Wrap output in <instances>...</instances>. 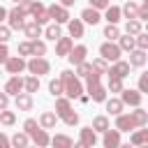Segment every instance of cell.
<instances>
[{"label":"cell","instance_id":"16","mask_svg":"<svg viewBox=\"0 0 148 148\" xmlns=\"http://www.w3.org/2000/svg\"><path fill=\"white\" fill-rule=\"evenodd\" d=\"M81 18H83V23H88V25H97V23L102 21V14H99V9H95V7H86V9L81 12Z\"/></svg>","mask_w":148,"mask_h":148},{"label":"cell","instance_id":"54","mask_svg":"<svg viewBox=\"0 0 148 148\" xmlns=\"http://www.w3.org/2000/svg\"><path fill=\"white\" fill-rule=\"evenodd\" d=\"M146 32H148V21H146Z\"/></svg>","mask_w":148,"mask_h":148},{"label":"cell","instance_id":"43","mask_svg":"<svg viewBox=\"0 0 148 148\" xmlns=\"http://www.w3.org/2000/svg\"><path fill=\"white\" fill-rule=\"evenodd\" d=\"M136 49L148 51V32H139L136 35Z\"/></svg>","mask_w":148,"mask_h":148},{"label":"cell","instance_id":"36","mask_svg":"<svg viewBox=\"0 0 148 148\" xmlns=\"http://www.w3.org/2000/svg\"><path fill=\"white\" fill-rule=\"evenodd\" d=\"M106 62H109V60L99 56V58H95V60H92V69H95V72H99V74H109V65H106Z\"/></svg>","mask_w":148,"mask_h":148},{"label":"cell","instance_id":"9","mask_svg":"<svg viewBox=\"0 0 148 148\" xmlns=\"http://www.w3.org/2000/svg\"><path fill=\"white\" fill-rule=\"evenodd\" d=\"M120 99L125 102V106H141V90H132V88H123Z\"/></svg>","mask_w":148,"mask_h":148},{"label":"cell","instance_id":"44","mask_svg":"<svg viewBox=\"0 0 148 148\" xmlns=\"http://www.w3.org/2000/svg\"><path fill=\"white\" fill-rule=\"evenodd\" d=\"M9 37H12V28L0 23V42H9Z\"/></svg>","mask_w":148,"mask_h":148},{"label":"cell","instance_id":"2","mask_svg":"<svg viewBox=\"0 0 148 148\" xmlns=\"http://www.w3.org/2000/svg\"><path fill=\"white\" fill-rule=\"evenodd\" d=\"M56 113L60 116V120L65 123V125H69V127H74V125H79V113L72 109V102H69V97H56Z\"/></svg>","mask_w":148,"mask_h":148},{"label":"cell","instance_id":"28","mask_svg":"<svg viewBox=\"0 0 148 148\" xmlns=\"http://www.w3.org/2000/svg\"><path fill=\"white\" fill-rule=\"evenodd\" d=\"M49 92H51L53 97H60V95H65V83H62V79H60V76L49 81Z\"/></svg>","mask_w":148,"mask_h":148},{"label":"cell","instance_id":"32","mask_svg":"<svg viewBox=\"0 0 148 148\" xmlns=\"http://www.w3.org/2000/svg\"><path fill=\"white\" fill-rule=\"evenodd\" d=\"M23 90L25 92H37L39 90V76L37 74H30L28 79H23Z\"/></svg>","mask_w":148,"mask_h":148},{"label":"cell","instance_id":"53","mask_svg":"<svg viewBox=\"0 0 148 148\" xmlns=\"http://www.w3.org/2000/svg\"><path fill=\"white\" fill-rule=\"evenodd\" d=\"M141 7H143V9H148V0H143V2H141Z\"/></svg>","mask_w":148,"mask_h":148},{"label":"cell","instance_id":"30","mask_svg":"<svg viewBox=\"0 0 148 148\" xmlns=\"http://www.w3.org/2000/svg\"><path fill=\"white\" fill-rule=\"evenodd\" d=\"M51 146H56V148H72L74 141L67 134H56V136H51Z\"/></svg>","mask_w":148,"mask_h":148},{"label":"cell","instance_id":"56","mask_svg":"<svg viewBox=\"0 0 148 148\" xmlns=\"http://www.w3.org/2000/svg\"><path fill=\"white\" fill-rule=\"evenodd\" d=\"M0 76H2V72H0Z\"/></svg>","mask_w":148,"mask_h":148},{"label":"cell","instance_id":"25","mask_svg":"<svg viewBox=\"0 0 148 148\" xmlns=\"http://www.w3.org/2000/svg\"><path fill=\"white\" fill-rule=\"evenodd\" d=\"M130 143H132V146H148V130L136 127V130L132 132V136H130Z\"/></svg>","mask_w":148,"mask_h":148},{"label":"cell","instance_id":"5","mask_svg":"<svg viewBox=\"0 0 148 148\" xmlns=\"http://www.w3.org/2000/svg\"><path fill=\"white\" fill-rule=\"evenodd\" d=\"M97 143V130L90 125V127H81V136H79V141L74 143L76 148H92Z\"/></svg>","mask_w":148,"mask_h":148},{"label":"cell","instance_id":"8","mask_svg":"<svg viewBox=\"0 0 148 148\" xmlns=\"http://www.w3.org/2000/svg\"><path fill=\"white\" fill-rule=\"evenodd\" d=\"M49 9V14H51V21H56V23H67L72 16H69V9L65 7V5H51V7H46Z\"/></svg>","mask_w":148,"mask_h":148},{"label":"cell","instance_id":"34","mask_svg":"<svg viewBox=\"0 0 148 148\" xmlns=\"http://www.w3.org/2000/svg\"><path fill=\"white\" fill-rule=\"evenodd\" d=\"M104 37L111 39V42H116V39L120 37V28H118V23H109V25L104 28Z\"/></svg>","mask_w":148,"mask_h":148},{"label":"cell","instance_id":"35","mask_svg":"<svg viewBox=\"0 0 148 148\" xmlns=\"http://www.w3.org/2000/svg\"><path fill=\"white\" fill-rule=\"evenodd\" d=\"M92 127L104 134V132L109 130V118H106V116H95V118H92Z\"/></svg>","mask_w":148,"mask_h":148},{"label":"cell","instance_id":"13","mask_svg":"<svg viewBox=\"0 0 148 148\" xmlns=\"http://www.w3.org/2000/svg\"><path fill=\"white\" fill-rule=\"evenodd\" d=\"M72 49H74V39H72V37H60V39L56 42V56H58V58H67Z\"/></svg>","mask_w":148,"mask_h":148},{"label":"cell","instance_id":"12","mask_svg":"<svg viewBox=\"0 0 148 148\" xmlns=\"http://www.w3.org/2000/svg\"><path fill=\"white\" fill-rule=\"evenodd\" d=\"M130 62L127 60H116L111 67H109V76H118V79H125V76H130Z\"/></svg>","mask_w":148,"mask_h":148},{"label":"cell","instance_id":"31","mask_svg":"<svg viewBox=\"0 0 148 148\" xmlns=\"http://www.w3.org/2000/svg\"><path fill=\"white\" fill-rule=\"evenodd\" d=\"M123 16H125V18H139V5L132 2V0H127V2L123 5Z\"/></svg>","mask_w":148,"mask_h":148},{"label":"cell","instance_id":"19","mask_svg":"<svg viewBox=\"0 0 148 148\" xmlns=\"http://www.w3.org/2000/svg\"><path fill=\"white\" fill-rule=\"evenodd\" d=\"M58 120H60V116H58L56 111H44V113L39 116V125H42L44 130H53Z\"/></svg>","mask_w":148,"mask_h":148},{"label":"cell","instance_id":"39","mask_svg":"<svg viewBox=\"0 0 148 148\" xmlns=\"http://www.w3.org/2000/svg\"><path fill=\"white\" fill-rule=\"evenodd\" d=\"M92 72V62H88V60H83L81 65H76V74L81 76V79H86L88 74Z\"/></svg>","mask_w":148,"mask_h":148},{"label":"cell","instance_id":"17","mask_svg":"<svg viewBox=\"0 0 148 148\" xmlns=\"http://www.w3.org/2000/svg\"><path fill=\"white\" fill-rule=\"evenodd\" d=\"M30 139H32V143H35V146H39V148H44V146H49V143H51V136H49V132H46L44 127H37V130L30 134Z\"/></svg>","mask_w":148,"mask_h":148},{"label":"cell","instance_id":"47","mask_svg":"<svg viewBox=\"0 0 148 148\" xmlns=\"http://www.w3.org/2000/svg\"><path fill=\"white\" fill-rule=\"evenodd\" d=\"M90 2V7H95V9H106L109 5H111V0H88Z\"/></svg>","mask_w":148,"mask_h":148},{"label":"cell","instance_id":"27","mask_svg":"<svg viewBox=\"0 0 148 148\" xmlns=\"http://www.w3.org/2000/svg\"><path fill=\"white\" fill-rule=\"evenodd\" d=\"M44 37H46V39H51V42H58V39L62 37L60 23H49V25L44 28Z\"/></svg>","mask_w":148,"mask_h":148},{"label":"cell","instance_id":"21","mask_svg":"<svg viewBox=\"0 0 148 148\" xmlns=\"http://www.w3.org/2000/svg\"><path fill=\"white\" fill-rule=\"evenodd\" d=\"M86 90H88V95H90L92 102H106V88L102 83H95V86H90Z\"/></svg>","mask_w":148,"mask_h":148},{"label":"cell","instance_id":"41","mask_svg":"<svg viewBox=\"0 0 148 148\" xmlns=\"http://www.w3.org/2000/svg\"><path fill=\"white\" fill-rule=\"evenodd\" d=\"M16 51H18V56H23V58H25V56H32V42H30V39H28V42H21V44L16 46Z\"/></svg>","mask_w":148,"mask_h":148},{"label":"cell","instance_id":"45","mask_svg":"<svg viewBox=\"0 0 148 148\" xmlns=\"http://www.w3.org/2000/svg\"><path fill=\"white\" fill-rule=\"evenodd\" d=\"M9 58V49H7V42H0V65H5Z\"/></svg>","mask_w":148,"mask_h":148},{"label":"cell","instance_id":"46","mask_svg":"<svg viewBox=\"0 0 148 148\" xmlns=\"http://www.w3.org/2000/svg\"><path fill=\"white\" fill-rule=\"evenodd\" d=\"M139 90H141V92H148V72H143V74L139 76Z\"/></svg>","mask_w":148,"mask_h":148},{"label":"cell","instance_id":"6","mask_svg":"<svg viewBox=\"0 0 148 148\" xmlns=\"http://www.w3.org/2000/svg\"><path fill=\"white\" fill-rule=\"evenodd\" d=\"M120 53H123V49H120L116 42H111V39H106V42L99 46V56L106 58V60H111V62L120 60Z\"/></svg>","mask_w":148,"mask_h":148},{"label":"cell","instance_id":"26","mask_svg":"<svg viewBox=\"0 0 148 148\" xmlns=\"http://www.w3.org/2000/svg\"><path fill=\"white\" fill-rule=\"evenodd\" d=\"M104 18H106L109 23H118V21L123 18V7H116V5H109V7L104 9Z\"/></svg>","mask_w":148,"mask_h":148},{"label":"cell","instance_id":"20","mask_svg":"<svg viewBox=\"0 0 148 148\" xmlns=\"http://www.w3.org/2000/svg\"><path fill=\"white\" fill-rule=\"evenodd\" d=\"M23 35H25L28 39H37V37H42V25L32 18V21H28V23L23 25Z\"/></svg>","mask_w":148,"mask_h":148},{"label":"cell","instance_id":"51","mask_svg":"<svg viewBox=\"0 0 148 148\" xmlns=\"http://www.w3.org/2000/svg\"><path fill=\"white\" fill-rule=\"evenodd\" d=\"M7 14H9V12H7V9H5V7H0V23H2V21H5V18H7Z\"/></svg>","mask_w":148,"mask_h":148},{"label":"cell","instance_id":"22","mask_svg":"<svg viewBox=\"0 0 148 148\" xmlns=\"http://www.w3.org/2000/svg\"><path fill=\"white\" fill-rule=\"evenodd\" d=\"M118 46H120L123 51H127V53H130V51H134V49H136V37H134V35H130V32H125V35H120V37H118Z\"/></svg>","mask_w":148,"mask_h":148},{"label":"cell","instance_id":"50","mask_svg":"<svg viewBox=\"0 0 148 148\" xmlns=\"http://www.w3.org/2000/svg\"><path fill=\"white\" fill-rule=\"evenodd\" d=\"M9 146H12V139H9L7 134L0 132V148H9Z\"/></svg>","mask_w":148,"mask_h":148},{"label":"cell","instance_id":"23","mask_svg":"<svg viewBox=\"0 0 148 148\" xmlns=\"http://www.w3.org/2000/svg\"><path fill=\"white\" fill-rule=\"evenodd\" d=\"M146 60H148V56H146L143 49H134V51H130V65H132V67H143Z\"/></svg>","mask_w":148,"mask_h":148},{"label":"cell","instance_id":"38","mask_svg":"<svg viewBox=\"0 0 148 148\" xmlns=\"http://www.w3.org/2000/svg\"><path fill=\"white\" fill-rule=\"evenodd\" d=\"M14 123H16V113L2 109V111H0V125H7V127H9V125H14Z\"/></svg>","mask_w":148,"mask_h":148},{"label":"cell","instance_id":"24","mask_svg":"<svg viewBox=\"0 0 148 148\" xmlns=\"http://www.w3.org/2000/svg\"><path fill=\"white\" fill-rule=\"evenodd\" d=\"M104 104H106V111H109L111 116H120L123 109H125V102H123L120 97H111V99H106Z\"/></svg>","mask_w":148,"mask_h":148},{"label":"cell","instance_id":"49","mask_svg":"<svg viewBox=\"0 0 148 148\" xmlns=\"http://www.w3.org/2000/svg\"><path fill=\"white\" fill-rule=\"evenodd\" d=\"M7 106H9V95L2 90V92H0V111H2V109H7Z\"/></svg>","mask_w":148,"mask_h":148},{"label":"cell","instance_id":"1","mask_svg":"<svg viewBox=\"0 0 148 148\" xmlns=\"http://www.w3.org/2000/svg\"><path fill=\"white\" fill-rule=\"evenodd\" d=\"M60 79H62V83H65V95H67L69 99H79V97L83 95L81 76H79L76 72H72V69H62V72H60Z\"/></svg>","mask_w":148,"mask_h":148},{"label":"cell","instance_id":"55","mask_svg":"<svg viewBox=\"0 0 148 148\" xmlns=\"http://www.w3.org/2000/svg\"><path fill=\"white\" fill-rule=\"evenodd\" d=\"M12 2H21V0H12Z\"/></svg>","mask_w":148,"mask_h":148},{"label":"cell","instance_id":"18","mask_svg":"<svg viewBox=\"0 0 148 148\" xmlns=\"http://www.w3.org/2000/svg\"><path fill=\"white\" fill-rule=\"evenodd\" d=\"M67 30H69V37L81 39L83 37V18H69L67 21Z\"/></svg>","mask_w":148,"mask_h":148},{"label":"cell","instance_id":"14","mask_svg":"<svg viewBox=\"0 0 148 148\" xmlns=\"http://www.w3.org/2000/svg\"><path fill=\"white\" fill-rule=\"evenodd\" d=\"M102 143H104V148H118L120 146V130L116 127V130H106L104 132V136H102Z\"/></svg>","mask_w":148,"mask_h":148},{"label":"cell","instance_id":"10","mask_svg":"<svg viewBox=\"0 0 148 148\" xmlns=\"http://www.w3.org/2000/svg\"><path fill=\"white\" fill-rule=\"evenodd\" d=\"M5 92H7L9 97H16L18 92H23V79H21L18 74H12L9 81L5 83Z\"/></svg>","mask_w":148,"mask_h":148},{"label":"cell","instance_id":"11","mask_svg":"<svg viewBox=\"0 0 148 148\" xmlns=\"http://www.w3.org/2000/svg\"><path fill=\"white\" fill-rule=\"evenodd\" d=\"M86 56H88V46L86 44H76L72 51H69V56H67V60L76 67V65H81L83 60H86Z\"/></svg>","mask_w":148,"mask_h":148},{"label":"cell","instance_id":"42","mask_svg":"<svg viewBox=\"0 0 148 148\" xmlns=\"http://www.w3.org/2000/svg\"><path fill=\"white\" fill-rule=\"evenodd\" d=\"M37 127H42V125H39V123L35 120V118H25V120H23V130H25L28 134H32V132H35Z\"/></svg>","mask_w":148,"mask_h":148},{"label":"cell","instance_id":"40","mask_svg":"<svg viewBox=\"0 0 148 148\" xmlns=\"http://www.w3.org/2000/svg\"><path fill=\"white\" fill-rule=\"evenodd\" d=\"M32 42V56H44L46 53V44L42 39H30Z\"/></svg>","mask_w":148,"mask_h":148},{"label":"cell","instance_id":"15","mask_svg":"<svg viewBox=\"0 0 148 148\" xmlns=\"http://www.w3.org/2000/svg\"><path fill=\"white\" fill-rule=\"evenodd\" d=\"M14 104H16V109L18 111H30L32 109V92H18L16 97H14Z\"/></svg>","mask_w":148,"mask_h":148},{"label":"cell","instance_id":"52","mask_svg":"<svg viewBox=\"0 0 148 148\" xmlns=\"http://www.w3.org/2000/svg\"><path fill=\"white\" fill-rule=\"evenodd\" d=\"M76 0H60V5H65V7H72Z\"/></svg>","mask_w":148,"mask_h":148},{"label":"cell","instance_id":"7","mask_svg":"<svg viewBox=\"0 0 148 148\" xmlns=\"http://www.w3.org/2000/svg\"><path fill=\"white\" fill-rule=\"evenodd\" d=\"M5 69H7V74H21L23 69H28V60L23 56H9L5 62Z\"/></svg>","mask_w":148,"mask_h":148},{"label":"cell","instance_id":"4","mask_svg":"<svg viewBox=\"0 0 148 148\" xmlns=\"http://www.w3.org/2000/svg\"><path fill=\"white\" fill-rule=\"evenodd\" d=\"M28 72L30 74H37V76H44L51 72V62L44 58V56H32L28 60Z\"/></svg>","mask_w":148,"mask_h":148},{"label":"cell","instance_id":"29","mask_svg":"<svg viewBox=\"0 0 148 148\" xmlns=\"http://www.w3.org/2000/svg\"><path fill=\"white\" fill-rule=\"evenodd\" d=\"M32 139H30V134L23 130V132H16L14 136H12V146H16V148H25L28 143H30Z\"/></svg>","mask_w":148,"mask_h":148},{"label":"cell","instance_id":"48","mask_svg":"<svg viewBox=\"0 0 148 148\" xmlns=\"http://www.w3.org/2000/svg\"><path fill=\"white\" fill-rule=\"evenodd\" d=\"M32 2H35V0H21V2H16V5H21L25 14H30V12H32Z\"/></svg>","mask_w":148,"mask_h":148},{"label":"cell","instance_id":"33","mask_svg":"<svg viewBox=\"0 0 148 148\" xmlns=\"http://www.w3.org/2000/svg\"><path fill=\"white\" fill-rule=\"evenodd\" d=\"M125 32H130V35H139L141 32V21L139 18H127V23H125Z\"/></svg>","mask_w":148,"mask_h":148},{"label":"cell","instance_id":"3","mask_svg":"<svg viewBox=\"0 0 148 148\" xmlns=\"http://www.w3.org/2000/svg\"><path fill=\"white\" fill-rule=\"evenodd\" d=\"M25 12H23V7L21 5H16V7H12L9 9V14H7V25L12 28V30H23V25H25Z\"/></svg>","mask_w":148,"mask_h":148},{"label":"cell","instance_id":"37","mask_svg":"<svg viewBox=\"0 0 148 148\" xmlns=\"http://www.w3.org/2000/svg\"><path fill=\"white\" fill-rule=\"evenodd\" d=\"M123 79H118V76H109V86H106V90L109 92H123Z\"/></svg>","mask_w":148,"mask_h":148}]
</instances>
